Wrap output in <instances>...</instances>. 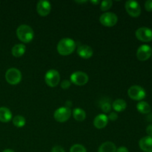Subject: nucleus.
Masks as SVG:
<instances>
[{
  "instance_id": "4",
  "label": "nucleus",
  "mask_w": 152,
  "mask_h": 152,
  "mask_svg": "<svg viewBox=\"0 0 152 152\" xmlns=\"http://www.w3.org/2000/svg\"><path fill=\"white\" fill-rule=\"evenodd\" d=\"M45 81L49 87H56L60 82V74L59 71L55 69L48 71L45 75Z\"/></svg>"
},
{
  "instance_id": "19",
  "label": "nucleus",
  "mask_w": 152,
  "mask_h": 152,
  "mask_svg": "<svg viewBox=\"0 0 152 152\" xmlns=\"http://www.w3.org/2000/svg\"><path fill=\"white\" fill-rule=\"evenodd\" d=\"M127 107V103L124 99H117L114 100L112 103V108L116 112H122Z\"/></svg>"
},
{
  "instance_id": "14",
  "label": "nucleus",
  "mask_w": 152,
  "mask_h": 152,
  "mask_svg": "<svg viewBox=\"0 0 152 152\" xmlns=\"http://www.w3.org/2000/svg\"><path fill=\"white\" fill-rule=\"evenodd\" d=\"M139 146L144 152H152V136H145L139 141Z\"/></svg>"
},
{
  "instance_id": "8",
  "label": "nucleus",
  "mask_w": 152,
  "mask_h": 152,
  "mask_svg": "<svg viewBox=\"0 0 152 152\" xmlns=\"http://www.w3.org/2000/svg\"><path fill=\"white\" fill-rule=\"evenodd\" d=\"M71 83L76 86H85L88 83L89 77L87 74L83 71H76L71 75Z\"/></svg>"
},
{
  "instance_id": "2",
  "label": "nucleus",
  "mask_w": 152,
  "mask_h": 152,
  "mask_svg": "<svg viewBox=\"0 0 152 152\" xmlns=\"http://www.w3.org/2000/svg\"><path fill=\"white\" fill-rule=\"evenodd\" d=\"M16 36L22 42L29 43L34 37V30L28 25H21L16 29Z\"/></svg>"
},
{
  "instance_id": "15",
  "label": "nucleus",
  "mask_w": 152,
  "mask_h": 152,
  "mask_svg": "<svg viewBox=\"0 0 152 152\" xmlns=\"http://www.w3.org/2000/svg\"><path fill=\"white\" fill-rule=\"evenodd\" d=\"M108 116L105 114H101L96 116L94 120V126L98 129H104L108 125Z\"/></svg>"
},
{
  "instance_id": "25",
  "label": "nucleus",
  "mask_w": 152,
  "mask_h": 152,
  "mask_svg": "<svg viewBox=\"0 0 152 152\" xmlns=\"http://www.w3.org/2000/svg\"><path fill=\"white\" fill-rule=\"evenodd\" d=\"M112 106L110 104V102H105L101 105V109L103 111L104 113H110L111 112V110Z\"/></svg>"
},
{
  "instance_id": "9",
  "label": "nucleus",
  "mask_w": 152,
  "mask_h": 152,
  "mask_svg": "<svg viewBox=\"0 0 152 152\" xmlns=\"http://www.w3.org/2000/svg\"><path fill=\"white\" fill-rule=\"evenodd\" d=\"M126 12L132 17H138L141 14V7L139 3L134 0H129L125 4Z\"/></svg>"
},
{
  "instance_id": "23",
  "label": "nucleus",
  "mask_w": 152,
  "mask_h": 152,
  "mask_svg": "<svg viewBox=\"0 0 152 152\" xmlns=\"http://www.w3.org/2000/svg\"><path fill=\"white\" fill-rule=\"evenodd\" d=\"M113 5V1L111 0H104L100 3V9L102 11H107Z\"/></svg>"
},
{
  "instance_id": "32",
  "label": "nucleus",
  "mask_w": 152,
  "mask_h": 152,
  "mask_svg": "<svg viewBox=\"0 0 152 152\" xmlns=\"http://www.w3.org/2000/svg\"><path fill=\"white\" fill-rule=\"evenodd\" d=\"M71 106H72V102H71V101L68 100L66 102H65V107L70 108Z\"/></svg>"
},
{
  "instance_id": "24",
  "label": "nucleus",
  "mask_w": 152,
  "mask_h": 152,
  "mask_svg": "<svg viewBox=\"0 0 152 152\" xmlns=\"http://www.w3.org/2000/svg\"><path fill=\"white\" fill-rule=\"evenodd\" d=\"M70 152H87V150L83 145L75 144L70 148Z\"/></svg>"
},
{
  "instance_id": "12",
  "label": "nucleus",
  "mask_w": 152,
  "mask_h": 152,
  "mask_svg": "<svg viewBox=\"0 0 152 152\" xmlns=\"http://www.w3.org/2000/svg\"><path fill=\"white\" fill-rule=\"evenodd\" d=\"M37 10L39 16H46L50 13L51 10V4L48 1L40 0L37 3Z\"/></svg>"
},
{
  "instance_id": "33",
  "label": "nucleus",
  "mask_w": 152,
  "mask_h": 152,
  "mask_svg": "<svg viewBox=\"0 0 152 152\" xmlns=\"http://www.w3.org/2000/svg\"><path fill=\"white\" fill-rule=\"evenodd\" d=\"M2 152H15L13 150L10 149V148H7V149H4Z\"/></svg>"
},
{
  "instance_id": "21",
  "label": "nucleus",
  "mask_w": 152,
  "mask_h": 152,
  "mask_svg": "<svg viewBox=\"0 0 152 152\" xmlns=\"http://www.w3.org/2000/svg\"><path fill=\"white\" fill-rule=\"evenodd\" d=\"M73 117L77 121L82 122L86 118V113L83 109L80 108H76L73 110Z\"/></svg>"
},
{
  "instance_id": "1",
  "label": "nucleus",
  "mask_w": 152,
  "mask_h": 152,
  "mask_svg": "<svg viewBox=\"0 0 152 152\" xmlns=\"http://www.w3.org/2000/svg\"><path fill=\"white\" fill-rule=\"evenodd\" d=\"M58 53L62 56H68L73 53L76 49V43L74 40L70 38L62 39L57 44Z\"/></svg>"
},
{
  "instance_id": "7",
  "label": "nucleus",
  "mask_w": 152,
  "mask_h": 152,
  "mask_svg": "<svg viewBox=\"0 0 152 152\" xmlns=\"http://www.w3.org/2000/svg\"><path fill=\"white\" fill-rule=\"evenodd\" d=\"M71 115V108L67 107H60L55 111L53 114V117L55 120L59 123H65L67 120H69Z\"/></svg>"
},
{
  "instance_id": "3",
  "label": "nucleus",
  "mask_w": 152,
  "mask_h": 152,
  "mask_svg": "<svg viewBox=\"0 0 152 152\" xmlns=\"http://www.w3.org/2000/svg\"><path fill=\"white\" fill-rule=\"evenodd\" d=\"M5 80L8 84L12 86L19 84L22 80V73L17 68H9L5 73Z\"/></svg>"
},
{
  "instance_id": "30",
  "label": "nucleus",
  "mask_w": 152,
  "mask_h": 152,
  "mask_svg": "<svg viewBox=\"0 0 152 152\" xmlns=\"http://www.w3.org/2000/svg\"><path fill=\"white\" fill-rule=\"evenodd\" d=\"M116 152H129V149L125 146H120L118 148H117Z\"/></svg>"
},
{
  "instance_id": "17",
  "label": "nucleus",
  "mask_w": 152,
  "mask_h": 152,
  "mask_svg": "<svg viewBox=\"0 0 152 152\" xmlns=\"http://www.w3.org/2000/svg\"><path fill=\"white\" fill-rule=\"evenodd\" d=\"M26 51V47L23 44H16L12 48V55L15 57H21L25 54Z\"/></svg>"
},
{
  "instance_id": "22",
  "label": "nucleus",
  "mask_w": 152,
  "mask_h": 152,
  "mask_svg": "<svg viewBox=\"0 0 152 152\" xmlns=\"http://www.w3.org/2000/svg\"><path fill=\"white\" fill-rule=\"evenodd\" d=\"M12 120H13V124L14 125V126H16L17 128H22L26 124L25 118L20 115H17L16 117H14Z\"/></svg>"
},
{
  "instance_id": "31",
  "label": "nucleus",
  "mask_w": 152,
  "mask_h": 152,
  "mask_svg": "<svg viewBox=\"0 0 152 152\" xmlns=\"http://www.w3.org/2000/svg\"><path fill=\"white\" fill-rule=\"evenodd\" d=\"M146 133L149 136H152V125H148L146 128Z\"/></svg>"
},
{
  "instance_id": "20",
  "label": "nucleus",
  "mask_w": 152,
  "mask_h": 152,
  "mask_svg": "<svg viewBox=\"0 0 152 152\" xmlns=\"http://www.w3.org/2000/svg\"><path fill=\"white\" fill-rule=\"evenodd\" d=\"M137 109L140 113L143 114H149L151 111V105L145 101H140L137 105Z\"/></svg>"
},
{
  "instance_id": "5",
  "label": "nucleus",
  "mask_w": 152,
  "mask_h": 152,
  "mask_svg": "<svg viewBox=\"0 0 152 152\" xmlns=\"http://www.w3.org/2000/svg\"><path fill=\"white\" fill-rule=\"evenodd\" d=\"M128 95L131 99L136 101H141L146 96L145 89L140 86H133L128 90Z\"/></svg>"
},
{
  "instance_id": "18",
  "label": "nucleus",
  "mask_w": 152,
  "mask_h": 152,
  "mask_svg": "<svg viewBox=\"0 0 152 152\" xmlns=\"http://www.w3.org/2000/svg\"><path fill=\"white\" fill-rule=\"evenodd\" d=\"M117 147L115 144L110 141L103 142L98 148V152H116Z\"/></svg>"
},
{
  "instance_id": "29",
  "label": "nucleus",
  "mask_w": 152,
  "mask_h": 152,
  "mask_svg": "<svg viewBox=\"0 0 152 152\" xmlns=\"http://www.w3.org/2000/svg\"><path fill=\"white\" fill-rule=\"evenodd\" d=\"M50 152H65L64 148L60 145H56L51 149Z\"/></svg>"
},
{
  "instance_id": "28",
  "label": "nucleus",
  "mask_w": 152,
  "mask_h": 152,
  "mask_svg": "<svg viewBox=\"0 0 152 152\" xmlns=\"http://www.w3.org/2000/svg\"><path fill=\"white\" fill-rule=\"evenodd\" d=\"M145 8L147 11H152V0H147L145 2Z\"/></svg>"
},
{
  "instance_id": "27",
  "label": "nucleus",
  "mask_w": 152,
  "mask_h": 152,
  "mask_svg": "<svg viewBox=\"0 0 152 152\" xmlns=\"http://www.w3.org/2000/svg\"><path fill=\"white\" fill-rule=\"evenodd\" d=\"M108 120H111V121H115L118 119V114L116 112H110L109 115L108 116Z\"/></svg>"
},
{
  "instance_id": "16",
  "label": "nucleus",
  "mask_w": 152,
  "mask_h": 152,
  "mask_svg": "<svg viewBox=\"0 0 152 152\" xmlns=\"http://www.w3.org/2000/svg\"><path fill=\"white\" fill-rule=\"evenodd\" d=\"M12 120V112L6 107H0V122L8 123Z\"/></svg>"
},
{
  "instance_id": "11",
  "label": "nucleus",
  "mask_w": 152,
  "mask_h": 152,
  "mask_svg": "<svg viewBox=\"0 0 152 152\" xmlns=\"http://www.w3.org/2000/svg\"><path fill=\"white\" fill-rule=\"evenodd\" d=\"M152 55V48L148 45H142L137 50V57L140 61H146Z\"/></svg>"
},
{
  "instance_id": "13",
  "label": "nucleus",
  "mask_w": 152,
  "mask_h": 152,
  "mask_svg": "<svg viewBox=\"0 0 152 152\" xmlns=\"http://www.w3.org/2000/svg\"><path fill=\"white\" fill-rule=\"evenodd\" d=\"M77 53H78L79 56L84 59H90L94 54V51L92 48L90 47L89 45H80V47L77 48Z\"/></svg>"
},
{
  "instance_id": "34",
  "label": "nucleus",
  "mask_w": 152,
  "mask_h": 152,
  "mask_svg": "<svg viewBox=\"0 0 152 152\" xmlns=\"http://www.w3.org/2000/svg\"><path fill=\"white\" fill-rule=\"evenodd\" d=\"M91 2L92 3V4H99V1H91Z\"/></svg>"
},
{
  "instance_id": "10",
  "label": "nucleus",
  "mask_w": 152,
  "mask_h": 152,
  "mask_svg": "<svg viewBox=\"0 0 152 152\" xmlns=\"http://www.w3.org/2000/svg\"><path fill=\"white\" fill-rule=\"evenodd\" d=\"M135 36L140 41L149 42L152 40V30L147 27H141L137 30Z\"/></svg>"
},
{
  "instance_id": "26",
  "label": "nucleus",
  "mask_w": 152,
  "mask_h": 152,
  "mask_svg": "<svg viewBox=\"0 0 152 152\" xmlns=\"http://www.w3.org/2000/svg\"><path fill=\"white\" fill-rule=\"evenodd\" d=\"M71 81H69L68 80H65L61 83V88L62 89H64V90H67V89L69 88V87L71 86Z\"/></svg>"
},
{
  "instance_id": "6",
  "label": "nucleus",
  "mask_w": 152,
  "mask_h": 152,
  "mask_svg": "<svg viewBox=\"0 0 152 152\" xmlns=\"http://www.w3.org/2000/svg\"><path fill=\"white\" fill-rule=\"evenodd\" d=\"M118 22V17L117 15L111 12H105L102 13L99 17V22L103 26L105 27H113Z\"/></svg>"
}]
</instances>
